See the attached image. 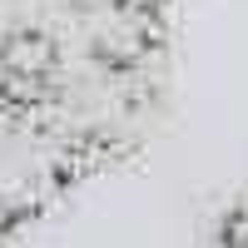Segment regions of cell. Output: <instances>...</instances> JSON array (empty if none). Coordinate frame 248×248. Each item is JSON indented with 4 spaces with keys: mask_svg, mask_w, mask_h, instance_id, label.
Returning <instances> with one entry per match:
<instances>
[{
    "mask_svg": "<svg viewBox=\"0 0 248 248\" xmlns=\"http://www.w3.org/2000/svg\"><path fill=\"white\" fill-rule=\"evenodd\" d=\"M90 10L94 0H0V90H20L50 50H65Z\"/></svg>",
    "mask_w": 248,
    "mask_h": 248,
    "instance_id": "obj_2",
    "label": "cell"
},
{
    "mask_svg": "<svg viewBox=\"0 0 248 248\" xmlns=\"http://www.w3.org/2000/svg\"><path fill=\"white\" fill-rule=\"evenodd\" d=\"M218 248H248V203L223 223V233H218Z\"/></svg>",
    "mask_w": 248,
    "mask_h": 248,
    "instance_id": "obj_3",
    "label": "cell"
},
{
    "mask_svg": "<svg viewBox=\"0 0 248 248\" xmlns=\"http://www.w3.org/2000/svg\"><path fill=\"white\" fill-rule=\"evenodd\" d=\"M79 174L85 164L70 154V144L45 119L30 105L0 94V233L50 209L55 194Z\"/></svg>",
    "mask_w": 248,
    "mask_h": 248,
    "instance_id": "obj_1",
    "label": "cell"
},
{
    "mask_svg": "<svg viewBox=\"0 0 248 248\" xmlns=\"http://www.w3.org/2000/svg\"><path fill=\"white\" fill-rule=\"evenodd\" d=\"M119 5H134V10H159V15H164V5H169V0H119Z\"/></svg>",
    "mask_w": 248,
    "mask_h": 248,
    "instance_id": "obj_4",
    "label": "cell"
}]
</instances>
